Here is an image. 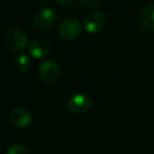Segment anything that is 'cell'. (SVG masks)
<instances>
[{
    "mask_svg": "<svg viewBox=\"0 0 154 154\" xmlns=\"http://www.w3.org/2000/svg\"><path fill=\"white\" fill-rule=\"evenodd\" d=\"M10 122L17 127H26L32 122V116L23 107H14L9 114Z\"/></svg>",
    "mask_w": 154,
    "mask_h": 154,
    "instance_id": "obj_7",
    "label": "cell"
},
{
    "mask_svg": "<svg viewBox=\"0 0 154 154\" xmlns=\"http://www.w3.org/2000/svg\"><path fill=\"white\" fill-rule=\"evenodd\" d=\"M6 154H30L29 150L21 144H14L11 146Z\"/></svg>",
    "mask_w": 154,
    "mask_h": 154,
    "instance_id": "obj_11",
    "label": "cell"
},
{
    "mask_svg": "<svg viewBox=\"0 0 154 154\" xmlns=\"http://www.w3.org/2000/svg\"><path fill=\"white\" fill-rule=\"evenodd\" d=\"M5 45L13 51H19L24 49L28 43V39L23 31L19 28H11L5 32Z\"/></svg>",
    "mask_w": 154,
    "mask_h": 154,
    "instance_id": "obj_1",
    "label": "cell"
},
{
    "mask_svg": "<svg viewBox=\"0 0 154 154\" xmlns=\"http://www.w3.org/2000/svg\"><path fill=\"white\" fill-rule=\"evenodd\" d=\"M106 23V15L100 11H92L87 14L84 20L86 30L91 33L100 32Z\"/></svg>",
    "mask_w": 154,
    "mask_h": 154,
    "instance_id": "obj_4",
    "label": "cell"
},
{
    "mask_svg": "<svg viewBox=\"0 0 154 154\" xmlns=\"http://www.w3.org/2000/svg\"><path fill=\"white\" fill-rule=\"evenodd\" d=\"M90 99L82 94H75L68 100V108L75 114H82L90 107Z\"/></svg>",
    "mask_w": 154,
    "mask_h": 154,
    "instance_id": "obj_6",
    "label": "cell"
},
{
    "mask_svg": "<svg viewBox=\"0 0 154 154\" xmlns=\"http://www.w3.org/2000/svg\"><path fill=\"white\" fill-rule=\"evenodd\" d=\"M30 54L37 59H41L51 52V45L49 41L45 39H35L29 43L28 47Z\"/></svg>",
    "mask_w": 154,
    "mask_h": 154,
    "instance_id": "obj_8",
    "label": "cell"
},
{
    "mask_svg": "<svg viewBox=\"0 0 154 154\" xmlns=\"http://www.w3.org/2000/svg\"><path fill=\"white\" fill-rule=\"evenodd\" d=\"M101 2L97 0H83L78 3V6L82 9H90V8L96 7Z\"/></svg>",
    "mask_w": 154,
    "mask_h": 154,
    "instance_id": "obj_12",
    "label": "cell"
},
{
    "mask_svg": "<svg viewBox=\"0 0 154 154\" xmlns=\"http://www.w3.org/2000/svg\"><path fill=\"white\" fill-rule=\"evenodd\" d=\"M58 32L62 39L72 40L80 34L81 25L76 19H67L60 24Z\"/></svg>",
    "mask_w": 154,
    "mask_h": 154,
    "instance_id": "obj_5",
    "label": "cell"
},
{
    "mask_svg": "<svg viewBox=\"0 0 154 154\" xmlns=\"http://www.w3.org/2000/svg\"><path fill=\"white\" fill-rule=\"evenodd\" d=\"M14 67L20 72H26L30 69L32 61L30 58L25 54H19L14 60Z\"/></svg>",
    "mask_w": 154,
    "mask_h": 154,
    "instance_id": "obj_10",
    "label": "cell"
},
{
    "mask_svg": "<svg viewBox=\"0 0 154 154\" xmlns=\"http://www.w3.org/2000/svg\"><path fill=\"white\" fill-rule=\"evenodd\" d=\"M140 23L147 30L154 31V5L146 6L140 14Z\"/></svg>",
    "mask_w": 154,
    "mask_h": 154,
    "instance_id": "obj_9",
    "label": "cell"
},
{
    "mask_svg": "<svg viewBox=\"0 0 154 154\" xmlns=\"http://www.w3.org/2000/svg\"><path fill=\"white\" fill-rule=\"evenodd\" d=\"M55 21V13L51 8L44 7L37 11L32 19V26L34 30L43 31L48 29Z\"/></svg>",
    "mask_w": 154,
    "mask_h": 154,
    "instance_id": "obj_2",
    "label": "cell"
},
{
    "mask_svg": "<svg viewBox=\"0 0 154 154\" xmlns=\"http://www.w3.org/2000/svg\"><path fill=\"white\" fill-rule=\"evenodd\" d=\"M39 74L43 81L54 83L60 77V68L53 60H45L39 68Z\"/></svg>",
    "mask_w": 154,
    "mask_h": 154,
    "instance_id": "obj_3",
    "label": "cell"
}]
</instances>
